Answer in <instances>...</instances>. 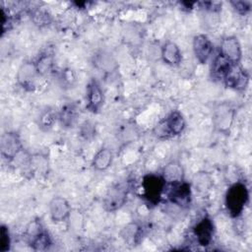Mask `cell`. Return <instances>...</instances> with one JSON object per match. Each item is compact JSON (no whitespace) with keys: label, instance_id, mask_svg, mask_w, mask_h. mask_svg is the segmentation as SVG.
I'll return each instance as SVG.
<instances>
[{"label":"cell","instance_id":"cell-1","mask_svg":"<svg viewBox=\"0 0 252 252\" xmlns=\"http://www.w3.org/2000/svg\"><path fill=\"white\" fill-rule=\"evenodd\" d=\"M249 201V191L245 183L237 181L230 185L225 193L224 205L231 218H238Z\"/></svg>","mask_w":252,"mask_h":252},{"label":"cell","instance_id":"cell-2","mask_svg":"<svg viewBox=\"0 0 252 252\" xmlns=\"http://www.w3.org/2000/svg\"><path fill=\"white\" fill-rule=\"evenodd\" d=\"M185 119L182 113L174 110L169 115L158 122L154 128V134L159 139H167L180 135L185 129Z\"/></svg>","mask_w":252,"mask_h":252},{"label":"cell","instance_id":"cell-3","mask_svg":"<svg viewBox=\"0 0 252 252\" xmlns=\"http://www.w3.org/2000/svg\"><path fill=\"white\" fill-rule=\"evenodd\" d=\"M131 190V181H122L111 186L105 193L102 206L106 212H114L120 209L127 201Z\"/></svg>","mask_w":252,"mask_h":252},{"label":"cell","instance_id":"cell-4","mask_svg":"<svg viewBox=\"0 0 252 252\" xmlns=\"http://www.w3.org/2000/svg\"><path fill=\"white\" fill-rule=\"evenodd\" d=\"M165 181L161 175L155 173H148L143 176L142 179V190L143 198L148 204L152 206H157L165 188Z\"/></svg>","mask_w":252,"mask_h":252},{"label":"cell","instance_id":"cell-5","mask_svg":"<svg viewBox=\"0 0 252 252\" xmlns=\"http://www.w3.org/2000/svg\"><path fill=\"white\" fill-rule=\"evenodd\" d=\"M39 76L34 61H25L17 71V84L26 92H33L36 88V80Z\"/></svg>","mask_w":252,"mask_h":252},{"label":"cell","instance_id":"cell-6","mask_svg":"<svg viewBox=\"0 0 252 252\" xmlns=\"http://www.w3.org/2000/svg\"><path fill=\"white\" fill-rule=\"evenodd\" d=\"M170 185L171 186L167 192V198L169 202L182 209L188 208L192 199L191 185L184 180Z\"/></svg>","mask_w":252,"mask_h":252},{"label":"cell","instance_id":"cell-7","mask_svg":"<svg viewBox=\"0 0 252 252\" xmlns=\"http://www.w3.org/2000/svg\"><path fill=\"white\" fill-rule=\"evenodd\" d=\"M22 150L23 145L18 133L9 131L2 134L0 141V152L4 158L13 160Z\"/></svg>","mask_w":252,"mask_h":252},{"label":"cell","instance_id":"cell-8","mask_svg":"<svg viewBox=\"0 0 252 252\" xmlns=\"http://www.w3.org/2000/svg\"><path fill=\"white\" fill-rule=\"evenodd\" d=\"M192 230L199 245L207 247L211 244L215 233V225L210 217L205 216L200 219L195 223Z\"/></svg>","mask_w":252,"mask_h":252},{"label":"cell","instance_id":"cell-9","mask_svg":"<svg viewBox=\"0 0 252 252\" xmlns=\"http://www.w3.org/2000/svg\"><path fill=\"white\" fill-rule=\"evenodd\" d=\"M219 53L230 63L239 64L242 57V49L238 38L234 35L223 37L220 45Z\"/></svg>","mask_w":252,"mask_h":252},{"label":"cell","instance_id":"cell-10","mask_svg":"<svg viewBox=\"0 0 252 252\" xmlns=\"http://www.w3.org/2000/svg\"><path fill=\"white\" fill-rule=\"evenodd\" d=\"M104 103V94L100 85L95 79H92L87 86L86 108L92 113H98Z\"/></svg>","mask_w":252,"mask_h":252},{"label":"cell","instance_id":"cell-11","mask_svg":"<svg viewBox=\"0 0 252 252\" xmlns=\"http://www.w3.org/2000/svg\"><path fill=\"white\" fill-rule=\"evenodd\" d=\"M193 52L200 64H206L214 52V44L208 35L200 33L193 38Z\"/></svg>","mask_w":252,"mask_h":252},{"label":"cell","instance_id":"cell-12","mask_svg":"<svg viewBox=\"0 0 252 252\" xmlns=\"http://www.w3.org/2000/svg\"><path fill=\"white\" fill-rule=\"evenodd\" d=\"M223 82L227 88L235 91H244L249 83V75L240 64H234L223 79Z\"/></svg>","mask_w":252,"mask_h":252},{"label":"cell","instance_id":"cell-13","mask_svg":"<svg viewBox=\"0 0 252 252\" xmlns=\"http://www.w3.org/2000/svg\"><path fill=\"white\" fill-rule=\"evenodd\" d=\"M48 211L53 222H63L66 221L71 215V206L65 198L56 196L50 200Z\"/></svg>","mask_w":252,"mask_h":252},{"label":"cell","instance_id":"cell-14","mask_svg":"<svg viewBox=\"0 0 252 252\" xmlns=\"http://www.w3.org/2000/svg\"><path fill=\"white\" fill-rule=\"evenodd\" d=\"M234 118V110L226 103L220 104L214 113L213 122L215 127L222 133H227L231 127Z\"/></svg>","mask_w":252,"mask_h":252},{"label":"cell","instance_id":"cell-15","mask_svg":"<svg viewBox=\"0 0 252 252\" xmlns=\"http://www.w3.org/2000/svg\"><path fill=\"white\" fill-rule=\"evenodd\" d=\"M93 65L95 69L105 74H111L118 68V62L115 57L108 51L100 50L93 56Z\"/></svg>","mask_w":252,"mask_h":252},{"label":"cell","instance_id":"cell-16","mask_svg":"<svg viewBox=\"0 0 252 252\" xmlns=\"http://www.w3.org/2000/svg\"><path fill=\"white\" fill-rule=\"evenodd\" d=\"M52 244L49 233L40 225L36 226L35 230H32L29 234V245L35 251H43L48 249Z\"/></svg>","mask_w":252,"mask_h":252},{"label":"cell","instance_id":"cell-17","mask_svg":"<svg viewBox=\"0 0 252 252\" xmlns=\"http://www.w3.org/2000/svg\"><path fill=\"white\" fill-rule=\"evenodd\" d=\"M160 56L162 61L169 66H178L182 60V53L179 46L173 41H166L161 46Z\"/></svg>","mask_w":252,"mask_h":252},{"label":"cell","instance_id":"cell-18","mask_svg":"<svg viewBox=\"0 0 252 252\" xmlns=\"http://www.w3.org/2000/svg\"><path fill=\"white\" fill-rule=\"evenodd\" d=\"M162 178L165 183L174 184L184 180V169L180 162L170 161L162 169Z\"/></svg>","mask_w":252,"mask_h":252},{"label":"cell","instance_id":"cell-19","mask_svg":"<svg viewBox=\"0 0 252 252\" xmlns=\"http://www.w3.org/2000/svg\"><path fill=\"white\" fill-rule=\"evenodd\" d=\"M232 63H230L227 59H225L220 53L214 58L211 66V76L215 80H222L225 78L227 73L232 67Z\"/></svg>","mask_w":252,"mask_h":252},{"label":"cell","instance_id":"cell-20","mask_svg":"<svg viewBox=\"0 0 252 252\" xmlns=\"http://www.w3.org/2000/svg\"><path fill=\"white\" fill-rule=\"evenodd\" d=\"M60 124L64 128H71L75 125L78 119V108L72 102L65 103L58 113Z\"/></svg>","mask_w":252,"mask_h":252},{"label":"cell","instance_id":"cell-21","mask_svg":"<svg viewBox=\"0 0 252 252\" xmlns=\"http://www.w3.org/2000/svg\"><path fill=\"white\" fill-rule=\"evenodd\" d=\"M112 159V152L107 148H102L94 156V158L92 160V166L97 171H103L111 165Z\"/></svg>","mask_w":252,"mask_h":252},{"label":"cell","instance_id":"cell-22","mask_svg":"<svg viewBox=\"0 0 252 252\" xmlns=\"http://www.w3.org/2000/svg\"><path fill=\"white\" fill-rule=\"evenodd\" d=\"M142 233L143 230L138 223L130 222L121 229L120 236L129 245H135L140 242Z\"/></svg>","mask_w":252,"mask_h":252},{"label":"cell","instance_id":"cell-23","mask_svg":"<svg viewBox=\"0 0 252 252\" xmlns=\"http://www.w3.org/2000/svg\"><path fill=\"white\" fill-rule=\"evenodd\" d=\"M34 63L39 76L48 75L54 67V55L49 51H44L38 55Z\"/></svg>","mask_w":252,"mask_h":252},{"label":"cell","instance_id":"cell-24","mask_svg":"<svg viewBox=\"0 0 252 252\" xmlns=\"http://www.w3.org/2000/svg\"><path fill=\"white\" fill-rule=\"evenodd\" d=\"M57 119H58V114H56L54 109L48 107L40 112L37 119V125L42 131L46 132L53 127Z\"/></svg>","mask_w":252,"mask_h":252},{"label":"cell","instance_id":"cell-25","mask_svg":"<svg viewBox=\"0 0 252 252\" xmlns=\"http://www.w3.org/2000/svg\"><path fill=\"white\" fill-rule=\"evenodd\" d=\"M31 18L33 24L40 28L48 26L52 21L49 12L43 8H36L35 10H33L31 14Z\"/></svg>","mask_w":252,"mask_h":252},{"label":"cell","instance_id":"cell-26","mask_svg":"<svg viewBox=\"0 0 252 252\" xmlns=\"http://www.w3.org/2000/svg\"><path fill=\"white\" fill-rule=\"evenodd\" d=\"M193 184L201 192L209 190L212 186V179L207 172H198L193 178Z\"/></svg>","mask_w":252,"mask_h":252},{"label":"cell","instance_id":"cell-27","mask_svg":"<svg viewBox=\"0 0 252 252\" xmlns=\"http://www.w3.org/2000/svg\"><path fill=\"white\" fill-rule=\"evenodd\" d=\"M11 248V236L8 227L5 224L0 226V251L7 252Z\"/></svg>","mask_w":252,"mask_h":252},{"label":"cell","instance_id":"cell-28","mask_svg":"<svg viewBox=\"0 0 252 252\" xmlns=\"http://www.w3.org/2000/svg\"><path fill=\"white\" fill-rule=\"evenodd\" d=\"M233 9L240 15L247 14L251 9V3L249 1H231Z\"/></svg>","mask_w":252,"mask_h":252},{"label":"cell","instance_id":"cell-29","mask_svg":"<svg viewBox=\"0 0 252 252\" xmlns=\"http://www.w3.org/2000/svg\"><path fill=\"white\" fill-rule=\"evenodd\" d=\"M201 8L210 11L212 13H218L221 10V2L217 1H205V2H199L198 3Z\"/></svg>","mask_w":252,"mask_h":252},{"label":"cell","instance_id":"cell-30","mask_svg":"<svg viewBox=\"0 0 252 252\" xmlns=\"http://www.w3.org/2000/svg\"><path fill=\"white\" fill-rule=\"evenodd\" d=\"M1 14H2V34L6 32L9 30V27L11 26V16L9 15V12L6 11L5 7H1Z\"/></svg>","mask_w":252,"mask_h":252},{"label":"cell","instance_id":"cell-31","mask_svg":"<svg viewBox=\"0 0 252 252\" xmlns=\"http://www.w3.org/2000/svg\"><path fill=\"white\" fill-rule=\"evenodd\" d=\"M81 134L86 138L89 139L91 136L94 135V125L91 124L90 122H86L83 127H82V131Z\"/></svg>","mask_w":252,"mask_h":252},{"label":"cell","instance_id":"cell-32","mask_svg":"<svg viewBox=\"0 0 252 252\" xmlns=\"http://www.w3.org/2000/svg\"><path fill=\"white\" fill-rule=\"evenodd\" d=\"M197 2H181V5L184 6L183 9H186L187 11H190L194 8V5H196Z\"/></svg>","mask_w":252,"mask_h":252}]
</instances>
